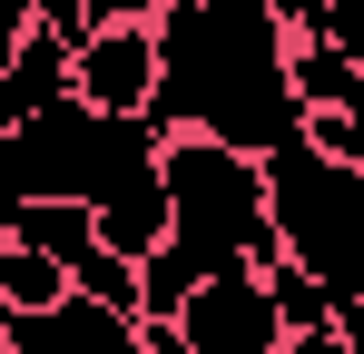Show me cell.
<instances>
[{"label": "cell", "instance_id": "11", "mask_svg": "<svg viewBox=\"0 0 364 354\" xmlns=\"http://www.w3.org/2000/svg\"><path fill=\"white\" fill-rule=\"evenodd\" d=\"M69 295H89V305H109V315L138 325V266H119L109 246H79L69 256Z\"/></svg>", "mask_w": 364, "mask_h": 354}, {"label": "cell", "instance_id": "10", "mask_svg": "<svg viewBox=\"0 0 364 354\" xmlns=\"http://www.w3.org/2000/svg\"><path fill=\"white\" fill-rule=\"evenodd\" d=\"M60 295H69V276L50 266V256H30V246L0 236V315H50Z\"/></svg>", "mask_w": 364, "mask_h": 354}, {"label": "cell", "instance_id": "2", "mask_svg": "<svg viewBox=\"0 0 364 354\" xmlns=\"http://www.w3.org/2000/svg\"><path fill=\"white\" fill-rule=\"evenodd\" d=\"M158 197H168V236L207 266H276L266 236V197H256V158L217 148V138H158Z\"/></svg>", "mask_w": 364, "mask_h": 354}, {"label": "cell", "instance_id": "12", "mask_svg": "<svg viewBox=\"0 0 364 354\" xmlns=\"http://www.w3.org/2000/svg\"><path fill=\"white\" fill-rule=\"evenodd\" d=\"M305 40H325V50H345V59H364V0H325Z\"/></svg>", "mask_w": 364, "mask_h": 354}, {"label": "cell", "instance_id": "8", "mask_svg": "<svg viewBox=\"0 0 364 354\" xmlns=\"http://www.w3.org/2000/svg\"><path fill=\"white\" fill-rule=\"evenodd\" d=\"M0 236H10V246H30V256H50L60 276H69V256H79V246H99V236H89V207H69V197H30Z\"/></svg>", "mask_w": 364, "mask_h": 354}, {"label": "cell", "instance_id": "16", "mask_svg": "<svg viewBox=\"0 0 364 354\" xmlns=\"http://www.w3.org/2000/svg\"><path fill=\"white\" fill-rule=\"evenodd\" d=\"M276 354H286V345H276Z\"/></svg>", "mask_w": 364, "mask_h": 354}, {"label": "cell", "instance_id": "15", "mask_svg": "<svg viewBox=\"0 0 364 354\" xmlns=\"http://www.w3.org/2000/svg\"><path fill=\"white\" fill-rule=\"evenodd\" d=\"M119 354H138V335H128V345H119Z\"/></svg>", "mask_w": 364, "mask_h": 354}, {"label": "cell", "instance_id": "13", "mask_svg": "<svg viewBox=\"0 0 364 354\" xmlns=\"http://www.w3.org/2000/svg\"><path fill=\"white\" fill-rule=\"evenodd\" d=\"M256 10H266V20H276V30H286V40H305V30H315V10H325V0H256Z\"/></svg>", "mask_w": 364, "mask_h": 354}, {"label": "cell", "instance_id": "3", "mask_svg": "<svg viewBox=\"0 0 364 354\" xmlns=\"http://www.w3.org/2000/svg\"><path fill=\"white\" fill-rule=\"evenodd\" d=\"M256 197H266V236L276 256L305 266L335 305H355V217H364V168H325L296 138L256 158Z\"/></svg>", "mask_w": 364, "mask_h": 354}, {"label": "cell", "instance_id": "7", "mask_svg": "<svg viewBox=\"0 0 364 354\" xmlns=\"http://www.w3.org/2000/svg\"><path fill=\"white\" fill-rule=\"evenodd\" d=\"M286 99L296 109H355L364 118V59L325 50V40H286Z\"/></svg>", "mask_w": 364, "mask_h": 354}, {"label": "cell", "instance_id": "14", "mask_svg": "<svg viewBox=\"0 0 364 354\" xmlns=\"http://www.w3.org/2000/svg\"><path fill=\"white\" fill-rule=\"evenodd\" d=\"M10 50H20V20H0V69H10Z\"/></svg>", "mask_w": 364, "mask_h": 354}, {"label": "cell", "instance_id": "5", "mask_svg": "<svg viewBox=\"0 0 364 354\" xmlns=\"http://www.w3.org/2000/svg\"><path fill=\"white\" fill-rule=\"evenodd\" d=\"M69 99L89 118H148V99H158V40L148 30H89L69 50Z\"/></svg>", "mask_w": 364, "mask_h": 354}, {"label": "cell", "instance_id": "9", "mask_svg": "<svg viewBox=\"0 0 364 354\" xmlns=\"http://www.w3.org/2000/svg\"><path fill=\"white\" fill-rule=\"evenodd\" d=\"M256 286H266V305H276V335H315V325H335V315H355V305H335V295L315 286L305 266H286V256H276V266H266Z\"/></svg>", "mask_w": 364, "mask_h": 354}, {"label": "cell", "instance_id": "4", "mask_svg": "<svg viewBox=\"0 0 364 354\" xmlns=\"http://www.w3.org/2000/svg\"><path fill=\"white\" fill-rule=\"evenodd\" d=\"M168 325H178V354H276L286 345V335H276V305H266V286H256L246 266L207 276Z\"/></svg>", "mask_w": 364, "mask_h": 354}, {"label": "cell", "instance_id": "6", "mask_svg": "<svg viewBox=\"0 0 364 354\" xmlns=\"http://www.w3.org/2000/svg\"><path fill=\"white\" fill-rule=\"evenodd\" d=\"M89 236L119 256V266H138V256H158L168 246V197H158V168H138V177H119L99 207H89Z\"/></svg>", "mask_w": 364, "mask_h": 354}, {"label": "cell", "instance_id": "1", "mask_svg": "<svg viewBox=\"0 0 364 354\" xmlns=\"http://www.w3.org/2000/svg\"><path fill=\"white\" fill-rule=\"evenodd\" d=\"M148 40H158V99H148L158 138H217L237 158H266L296 138L286 30L256 0H158Z\"/></svg>", "mask_w": 364, "mask_h": 354}]
</instances>
